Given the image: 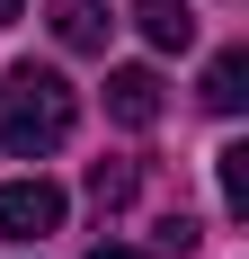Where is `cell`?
<instances>
[{
  "mask_svg": "<svg viewBox=\"0 0 249 259\" xmlns=\"http://www.w3.org/2000/svg\"><path fill=\"white\" fill-rule=\"evenodd\" d=\"M240 99H249V54L231 45V54L205 63V107H214V116H240Z\"/></svg>",
  "mask_w": 249,
  "mask_h": 259,
  "instance_id": "6",
  "label": "cell"
},
{
  "mask_svg": "<svg viewBox=\"0 0 249 259\" xmlns=\"http://www.w3.org/2000/svg\"><path fill=\"white\" fill-rule=\"evenodd\" d=\"M89 259H143V250H89Z\"/></svg>",
  "mask_w": 249,
  "mask_h": 259,
  "instance_id": "11",
  "label": "cell"
},
{
  "mask_svg": "<svg viewBox=\"0 0 249 259\" xmlns=\"http://www.w3.org/2000/svg\"><path fill=\"white\" fill-rule=\"evenodd\" d=\"M63 188L53 179H0V233H18V241H45V233H63Z\"/></svg>",
  "mask_w": 249,
  "mask_h": 259,
  "instance_id": "2",
  "label": "cell"
},
{
  "mask_svg": "<svg viewBox=\"0 0 249 259\" xmlns=\"http://www.w3.org/2000/svg\"><path fill=\"white\" fill-rule=\"evenodd\" d=\"M125 9H134V27H143L160 54H187V45H196V9H187V0H125Z\"/></svg>",
  "mask_w": 249,
  "mask_h": 259,
  "instance_id": "4",
  "label": "cell"
},
{
  "mask_svg": "<svg viewBox=\"0 0 249 259\" xmlns=\"http://www.w3.org/2000/svg\"><path fill=\"white\" fill-rule=\"evenodd\" d=\"M18 9H27V0H0V27H9V18H18Z\"/></svg>",
  "mask_w": 249,
  "mask_h": 259,
  "instance_id": "10",
  "label": "cell"
},
{
  "mask_svg": "<svg viewBox=\"0 0 249 259\" xmlns=\"http://www.w3.org/2000/svg\"><path fill=\"white\" fill-rule=\"evenodd\" d=\"M151 241H160V250H178V259H187V250H196V241H205V224H196V214H169V224H160V233H151Z\"/></svg>",
  "mask_w": 249,
  "mask_h": 259,
  "instance_id": "9",
  "label": "cell"
},
{
  "mask_svg": "<svg viewBox=\"0 0 249 259\" xmlns=\"http://www.w3.org/2000/svg\"><path fill=\"white\" fill-rule=\"evenodd\" d=\"M134 179H143L134 161H98V170H89V197H98V206H125V197H134Z\"/></svg>",
  "mask_w": 249,
  "mask_h": 259,
  "instance_id": "8",
  "label": "cell"
},
{
  "mask_svg": "<svg viewBox=\"0 0 249 259\" xmlns=\"http://www.w3.org/2000/svg\"><path fill=\"white\" fill-rule=\"evenodd\" d=\"M107 116H116V125H160V72H151V63H116V72H107Z\"/></svg>",
  "mask_w": 249,
  "mask_h": 259,
  "instance_id": "3",
  "label": "cell"
},
{
  "mask_svg": "<svg viewBox=\"0 0 249 259\" xmlns=\"http://www.w3.org/2000/svg\"><path fill=\"white\" fill-rule=\"evenodd\" d=\"M72 125H80V99H72L63 72H45V63H9V72H0V152L9 161L63 152Z\"/></svg>",
  "mask_w": 249,
  "mask_h": 259,
  "instance_id": "1",
  "label": "cell"
},
{
  "mask_svg": "<svg viewBox=\"0 0 249 259\" xmlns=\"http://www.w3.org/2000/svg\"><path fill=\"white\" fill-rule=\"evenodd\" d=\"M107 0H53V36H63V45L72 54H107Z\"/></svg>",
  "mask_w": 249,
  "mask_h": 259,
  "instance_id": "5",
  "label": "cell"
},
{
  "mask_svg": "<svg viewBox=\"0 0 249 259\" xmlns=\"http://www.w3.org/2000/svg\"><path fill=\"white\" fill-rule=\"evenodd\" d=\"M214 179H223V206L249 214V143H223V152H214Z\"/></svg>",
  "mask_w": 249,
  "mask_h": 259,
  "instance_id": "7",
  "label": "cell"
}]
</instances>
